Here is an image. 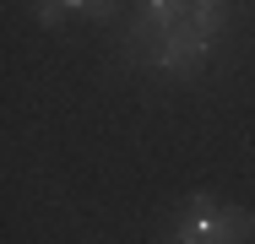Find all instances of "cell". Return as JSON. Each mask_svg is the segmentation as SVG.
<instances>
[{"instance_id":"5","label":"cell","mask_w":255,"mask_h":244,"mask_svg":"<svg viewBox=\"0 0 255 244\" xmlns=\"http://www.w3.org/2000/svg\"><path fill=\"white\" fill-rule=\"evenodd\" d=\"M141 11L163 22V27H174V22H190V0H141Z\"/></svg>"},{"instance_id":"1","label":"cell","mask_w":255,"mask_h":244,"mask_svg":"<svg viewBox=\"0 0 255 244\" xmlns=\"http://www.w3.org/2000/svg\"><path fill=\"white\" fill-rule=\"evenodd\" d=\"M217 49L212 33H201L196 22H174L168 33H163V54H157V71H196L206 54Z\"/></svg>"},{"instance_id":"3","label":"cell","mask_w":255,"mask_h":244,"mask_svg":"<svg viewBox=\"0 0 255 244\" xmlns=\"http://www.w3.org/2000/svg\"><path fill=\"white\" fill-rule=\"evenodd\" d=\"M255 234V217L245 212V206H217V217H212V234H206V244H250Z\"/></svg>"},{"instance_id":"7","label":"cell","mask_w":255,"mask_h":244,"mask_svg":"<svg viewBox=\"0 0 255 244\" xmlns=\"http://www.w3.org/2000/svg\"><path fill=\"white\" fill-rule=\"evenodd\" d=\"M65 11H71L65 0H38V27H60V22H65Z\"/></svg>"},{"instance_id":"4","label":"cell","mask_w":255,"mask_h":244,"mask_svg":"<svg viewBox=\"0 0 255 244\" xmlns=\"http://www.w3.org/2000/svg\"><path fill=\"white\" fill-rule=\"evenodd\" d=\"M190 22H196L201 33L217 38V27L228 22V0H190Z\"/></svg>"},{"instance_id":"2","label":"cell","mask_w":255,"mask_h":244,"mask_svg":"<svg viewBox=\"0 0 255 244\" xmlns=\"http://www.w3.org/2000/svg\"><path fill=\"white\" fill-rule=\"evenodd\" d=\"M217 206H223V201H212V195H190V206L174 217V239H185V244H206Z\"/></svg>"},{"instance_id":"6","label":"cell","mask_w":255,"mask_h":244,"mask_svg":"<svg viewBox=\"0 0 255 244\" xmlns=\"http://www.w3.org/2000/svg\"><path fill=\"white\" fill-rule=\"evenodd\" d=\"M65 5L82 11V16H98V22H114V11H120L114 0H65Z\"/></svg>"},{"instance_id":"8","label":"cell","mask_w":255,"mask_h":244,"mask_svg":"<svg viewBox=\"0 0 255 244\" xmlns=\"http://www.w3.org/2000/svg\"><path fill=\"white\" fill-rule=\"evenodd\" d=\"M168 244H185V239H168Z\"/></svg>"}]
</instances>
